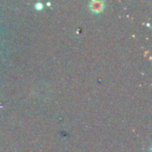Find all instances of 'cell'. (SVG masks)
<instances>
[{
    "mask_svg": "<svg viewBox=\"0 0 152 152\" xmlns=\"http://www.w3.org/2000/svg\"><path fill=\"white\" fill-rule=\"evenodd\" d=\"M36 6H37V9H38V8H39V9H41V8L43 7V4H42L41 3H37Z\"/></svg>",
    "mask_w": 152,
    "mask_h": 152,
    "instance_id": "1",
    "label": "cell"
}]
</instances>
